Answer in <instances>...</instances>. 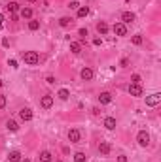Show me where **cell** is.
Listing matches in <instances>:
<instances>
[{
  "label": "cell",
  "mask_w": 161,
  "mask_h": 162,
  "mask_svg": "<svg viewBox=\"0 0 161 162\" xmlns=\"http://www.w3.org/2000/svg\"><path fill=\"white\" fill-rule=\"evenodd\" d=\"M21 59H23V62L28 64V66H36V64L40 62V55H38L36 51H25V53L21 55Z\"/></svg>",
  "instance_id": "6da1fadb"
},
{
  "label": "cell",
  "mask_w": 161,
  "mask_h": 162,
  "mask_svg": "<svg viewBox=\"0 0 161 162\" xmlns=\"http://www.w3.org/2000/svg\"><path fill=\"white\" fill-rule=\"evenodd\" d=\"M137 141H138L140 147H148V145H150V134H148L146 130H140L138 136H137Z\"/></svg>",
  "instance_id": "7a4b0ae2"
},
{
  "label": "cell",
  "mask_w": 161,
  "mask_h": 162,
  "mask_svg": "<svg viewBox=\"0 0 161 162\" xmlns=\"http://www.w3.org/2000/svg\"><path fill=\"white\" fill-rule=\"evenodd\" d=\"M159 102H161V92H154V94L146 96V106H150V108L157 106Z\"/></svg>",
  "instance_id": "3957f363"
},
{
  "label": "cell",
  "mask_w": 161,
  "mask_h": 162,
  "mask_svg": "<svg viewBox=\"0 0 161 162\" xmlns=\"http://www.w3.org/2000/svg\"><path fill=\"white\" fill-rule=\"evenodd\" d=\"M80 140H82V134H80L78 128H72V130H68V141H70V143H78Z\"/></svg>",
  "instance_id": "277c9868"
},
{
  "label": "cell",
  "mask_w": 161,
  "mask_h": 162,
  "mask_svg": "<svg viewBox=\"0 0 161 162\" xmlns=\"http://www.w3.org/2000/svg\"><path fill=\"white\" fill-rule=\"evenodd\" d=\"M80 77H82L83 81H91L93 77H95V72H93L91 68H83L82 72H80Z\"/></svg>",
  "instance_id": "5b68a950"
},
{
  "label": "cell",
  "mask_w": 161,
  "mask_h": 162,
  "mask_svg": "<svg viewBox=\"0 0 161 162\" xmlns=\"http://www.w3.org/2000/svg\"><path fill=\"white\" fill-rule=\"evenodd\" d=\"M114 32L118 34V36H127V27H125V23H116Z\"/></svg>",
  "instance_id": "8992f818"
},
{
  "label": "cell",
  "mask_w": 161,
  "mask_h": 162,
  "mask_svg": "<svg viewBox=\"0 0 161 162\" xmlns=\"http://www.w3.org/2000/svg\"><path fill=\"white\" fill-rule=\"evenodd\" d=\"M19 117H21V121L28 123V121L32 119V109H28V108H23L21 111H19Z\"/></svg>",
  "instance_id": "52a82bcc"
},
{
  "label": "cell",
  "mask_w": 161,
  "mask_h": 162,
  "mask_svg": "<svg viewBox=\"0 0 161 162\" xmlns=\"http://www.w3.org/2000/svg\"><path fill=\"white\" fill-rule=\"evenodd\" d=\"M129 92H131V96H142V87L138 85V83H131Z\"/></svg>",
  "instance_id": "ba28073f"
},
{
  "label": "cell",
  "mask_w": 161,
  "mask_h": 162,
  "mask_svg": "<svg viewBox=\"0 0 161 162\" xmlns=\"http://www.w3.org/2000/svg\"><path fill=\"white\" fill-rule=\"evenodd\" d=\"M40 106H42L44 109H49L51 106H53V96H49V94H47V96H42Z\"/></svg>",
  "instance_id": "9c48e42d"
},
{
  "label": "cell",
  "mask_w": 161,
  "mask_h": 162,
  "mask_svg": "<svg viewBox=\"0 0 161 162\" xmlns=\"http://www.w3.org/2000/svg\"><path fill=\"white\" fill-rule=\"evenodd\" d=\"M110 151H112L110 143H106V141H102V143L99 145V153H101V155H110Z\"/></svg>",
  "instance_id": "30bf717a"
},
{
  "label": "cell",
  "mask_w": 161,
  "mask_h": 162,
  "mask_svg": "<svg viewBox=\"0 0 161 162\" xmlns=\"http://www.w3.org/2000/svg\"><path fill=\"white\" fill-rule=\"evenodd\" d=\"M99 102L101 104H110L112 102V94L110 92H101V94H99Z\"/></svg>",
  "instance_id": "8fae6325"
},
{
  "label": "cell",
  "mask_w": 161,
  "mask_h": 162,
  "mask_svg": "<svg viewBox=\"0 0 161 162\" xmlns=\"http://www.w3.org/2000/svg\"><path fill=\"white\" fill-rule=\"evenodd\" d=\"M70 51H72L74 55H80L82 53V44H80V42H70Z\"/></svg>",
  "instance_id": "7c38bea8"
},
{
  "label": "cell",
  "mask_w": 161,
  "mask_h": 162,
  "mask_svg": "<svg viewBox=\"0 0 161 162\" xmlns=\"http://www.w3.org/2000/svg\"><path fill=\"white\" fill-rule=\"evenodd\" d=\"M8 158H9V162H21V153L19 151H9Z\"/></svg>",
  "instance_id": "4fadbf2b"
},
{
  "label": "cell",
  "mask_w": 161,
  "mask_h": 162,
  "mask_svg": "<svg viewBox=\"0 0 161 162\" xmlns=\"http://www.w3.org/2000/svg\"><path fill=\"white\" fill-rule=\"evenodd\" d=\"M121 21H123V23H133L135 21V13H133V11H123Z\"/></svg>",
  "instance_id": "5bb4252c"
},
{
  "label": "cell",
  "mask_w": 161,
  "mask_h": 162,
  "mask_svg": "<svg viewBox=\"0 0 161 162\" xmlns=\"http://www.w3.org/2000/svg\"><path fill=\"white\" fill-rule=\"evenodd\" d=\"M104 126L108 128V130H114L116 128V119L114 117H106L104 119Z\"/></svg>",
  "instance_id": "9a60e30c"
},
{
  "label": "cell",
  "mask_w": 161,
  "mask_h": 162,
  "mask_svg": "<svg viewBox=\"0 0 161 162\" xmlns=\"http://www.w3.org/2000/svg\"><path fill=\"white\" fill-rule=\"evenodd\" d=\"M87 15H89V8L87 6H80L78 8V17L83 19V17H87Z\"/></svg>",
  "instance_id": "2e32d148"
},
{
  "label": "cell",
  "mask_w": 161,
  "mask_h": 162,
  "mask_svg": "<svg viewBox=\"0 0 161 162\" xmlns=\"http://www.w3.org/2000/svg\"><path fill=\"white\" fill-rule=\"evenodd\" d=\"M51 158H53V155H51L49 151H42V155H40V162H51Z\"/></svg>",
  "instance_id": "e0dca14e"
},
{
  "label": "cell",
  "mask_w": 161,
  "mask_h": 162,
  "mask_svg": "<svg viewBox=\"0 0 161 162\" xmlns=\"http://www.w3.org/2000/svg\"><path fill=\"white\" fill-rule=\"evenodd\" d=\"M97 30H99V34H102V36H104L106 32H108V25H106L104 21H101L99 25H97Z\"/></svg>",
  "instance_id": "ac0fdd59"
},
{
  "label": "cell",
  "mask_w": 161,
  "mask_h": 162,
  "mask_svg": "<svg viewBox=\"0 0 161 162\" xmlns=\"http://www.w3.org/2000/svg\"><path fill=\"white\" fill-rule=\"evenodd\" d=\"M17 9H19V4H17V2H8V4H6V11H12V13H15Z\"/></svg>",
  "instance_id": "d6986e66"
},
{
  "label": "cell",
  "mask_w": 161,
  "mask_h": 162,
  "mask_svg": "<svg viewBox=\"0 0 161 162\" xmlns=\"http://www.w3.org/2000/svg\"><path fill=\"white\" fill-rule=\"evenodd\" d=\"M6 128H8L9 132H15V130H17V128H19V125H17V123H15V121H12V119H9V121L6 123Z\"/></svg>",
  "instance_id": "ffe728a7"
},
{
  "label": "cell",
  "mask_w": 161,
  "mask_h": 162,
  "mask_svg": "<svg viewBox=\"0 0 161 162\" xmlns=\"http://www.w3.org/2000/svg\"><path fill=\"white\" fill-rule=\"evenodd\" d=\"M21 17L23 19H32V9L30 8H23L21 9Z\"/></svg>",
  "instance_id": "44dd1931"
},
{
  "label": "cell",
  "mask_w": 161,
  "mask_h": 162,
  "mask_svg": "<svg viewBox=\"0 0 161 162\" xmlns=\"http://www.w3.org/2000/svg\"><path fill=\"white\" fill-rule=\"evenodd\" d=\"M28 28H30V30H38V28H40V21L30 19V21H28Z\"/></svg>",
  "instance_id": "7402d4cb"
},
{
  "label": "cell",
  "mask_w": 161,
  "mask_h": 162,
  "mask_svg": "<svg viewBox=\"0 0 161 162\" xmlns=\"http://www.w3.org/2000/svg\"><path fill=\"white\" fill-rule=\"evenodd\" d=\"M57 96H59L61 100H66V98L70 96V92H68V89H61L59 92H57Z\"/></svg>",
  "instance_id": "603a6c76"
},
{
  "label": "cell",
  "mask_w": 161,
  "mask_h": 162,
  "mask_svg": "<svg viewBox=\"0 0 161 162\" xmlns=\"http://www.w3.org/2000/svg\"><path fill=\"white\" fill-rule=\"evenodd\" d=\"M70 23H72V19H70V17H61L59 19V25H61V27H68Z\"/></svg>",
  "instance_id": "cb8c5ba5"
},
{
  "label": "cell",
  "mask_w": 161,
  "mask_h": 162,
  "mask_svg": "<svg viewBox=\"0 0 161 162\" xmlns=\"http://www.w3.org/2000/svg\"><path fill=\"white\" fill-rule=\"evenodd\" d=\"M85 158H87V157H85L83 153H76V155H74V162H85Z\"/></svg>",
  "instance_id": "d4e9b609"
},
{
  "label": "cell",
  "mask_w": 161,
  "mask_h": 162,
  "mask_svg": "<svg viewBox=\"0 0 161 162\" xmlns=\"http://www.w3.org/2000/svg\"><path fill=\"white\" fill-rule=\"evenodd\" d=\"M131 42H133L135 45H140V44H142V36H140V34H137V36H133V40H131Z\"/></svg>",
  "instance_id": "484cf974"
},
{
  "label": "cell",
  "mask_w": 161,
  "mask_h": 162,
  "mask_svg": "<svg viewBox=\"0 0 161 162\" xmlns=\"http://www.w3.org/2000/svg\"><path fill=\"white\" fill-rule=\"evenodd\" d=\"M4 108H6V96L0 94V109H4Z\"/></svg>",
  "instance_id": "4316f807"
},
{
  "label": "cell",
  "mask_w": 161,
  "mask_h": 162,
  "mask_svg": "<svg viewBox=\"0 0 161 162\" xmlns=\"http://www.w3.org/2000/svg\"><path fill=\"white\" fill-rule=\"evenodd\" d=\"M131 81H133V83H138V85H140V76H138V74H133Z\"/></svg>",
  "instance_id": "83f0119b"
},
{
  "label": "cell",
  "mask_w": 161,
  "mask_h": 162,
  "mask_svg": "<svg viewBox=\"0 0 161 162\" xmlns=\"http://www.w3.org/2000/svg\"><path fill=\"white\" fill-rule=\"evenodd\" d=\"M78 34H80L82 38H85V36H87V28H80V30H78Z\"/></svg>",
  "instance_id": "f1b7e54d"
},
{
  "label": "cell",
  "mask_w": 161,
  "mask_h": 162,
  "mask_svg": "<svg viewBox=\"0 0 161 162\" xmlns=\"http://www.w3.org/2000/svg\"><path fill=\"white\" fill-rule=\"evenodd\" d=\"M78 8H80V4L76 2V0H74V2H70V9H78Z\"/></svg>",
  "instance_id": "f546056e"
},
{
  "label": "cell",
  "mask_w": 161,
  "mask_h": 162,
  "mask_svg": "<svg viewBox=\"0 0 161 162\" xmlns=\"http://www.w3.org/2000/svg\"><path fill=\"white\" fill-rule=\"evenodd\" d=\"M46 81L49 83V85H53V83H55V77H53V76H47V77H46Z\"/></svg>",
  "instance_id": "4dcf8cb0"
},
{
  "label": "cell",
  "mask_w": 161,
  "mask_h": 162,
  "mask_svg": "<svg viewBox=\"0 0 161 162\" xmlns=\"http://www.w3.org/2000/svg\"><path fill=\"white\" fill-rule=\"evenodd\" d=\"M102 44V38H95V40H93V45H101Z\"/></svg>",
  "instance_id": "1f68e13d"
},
{
  "label": "cell",
  "mask_w": 161,
  "mask_h": 162,
  "mask_svg": "<svg viewBox=\"0 0 161 162\" xmlns=\"http://www.w3.org/2000/svg\"><path fill=\"white\" fill-rule=\"evenodd\" d=\"M118 162H127V157H125V155H120V157H118Z\"/></svg>",
  "instance_id": "d6a6232c"
},
{
  "label": "cell",
  "mask_w": 161,
  "mask_h": 162,
  "mask_svg": "<svg viewBox=\"0 0 161 162\" xmlns=\"http://www.w3.org/2000/svg\"><path fill=\"white\" fill-rule=\"evenodd\" d=\"M2 45H4V47H9V40H8V38H4V40H2Z\"/></svg>",
  "instance_id": "836d02e7"
},
{
  "label": "cell",
  "mask_w": 161,
  "mask_h": 162,
  "mask_svg": "<svg viewBox=\"0 0 161 162\" xmlns=\"http://www.w3.org/2000/svg\"><path fill=\"white\" fill-rule=\"evenodd\" d=\"M2 27H4V15L0 13V28H2Z\"/></svg>",
  "instance_id": "e575fe53"
},
{
  "label": "cell",
  "mask_w": 161,
  "mask_h": 162,
  "mask_svg": "<svg viewBox=\"0 0 161 162\" xmlns=\"http://www.w3.org/2000/svg\"><path fill=\"white\" fill-rule=\"evenodd\" d=\"M127 64H129V60H127V59H121V66L125 68V66H127Z\"/></svg>",
  "instance_id": "d590c367"
},
{
  "label": "cell",
  "mask_w": 161,
  "mask_h": 162,
  "mask_svg": "<svg viewBox=\"0 0 161 162\" xmlns=\"http://www.w3.org/2000/svg\"><path fill=\"white\" fill-rule=\"evenodd\" d=\"M2 85H4V83H2V79H0V89H2Z\"/></svg>",
  "instance_id": "8d00e7d4"
},
{
  "label": "cell",
  "mask_w": 161,
  "mask_h": 162,
  "mask_svg": "<svg viewBox=\"0 0 161 162\" xmlns=\"http://www.w3.org/2000/svg\"><path fill=\"white\" fill-rule=\"evenodd\" d=\"M23 162H30V160H28V158H25V160H23Z\"/></svg>",
  "instance_id": "74e56055"
},
{
  "label": "cell",
  "mask_w": 161,
  "mask_h": 162,
  "mask_svg": "<svg viewBox=\"0 0 161 162\" xmlns=\"http://www.w3.org/2000/svg\"><path fill=\"white\" fill-rule=\"evenodd\" d=\"M27 2H36V0H27Z\"/></svg>",
  "instance_id": "f35d334b"
},
{
  "label": "cell",
  "mask_w": 161,
  "mask_h": 162,
  "mask_svg": "<svg viewBox=\"0 0 161 162\" xmlns=\"http://www.w3.org/2000/svg\"><path fill=\"white\" fill-rule=\"evenodd\" d=\"M57 162H63V160H57Z\"/></svg>",
  "instance_id": "ab89813d"
}]
</instances>
